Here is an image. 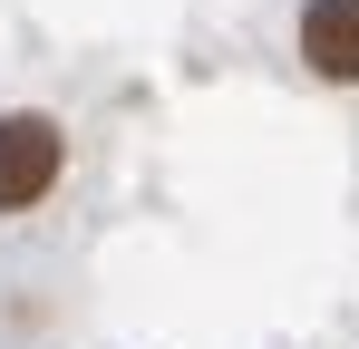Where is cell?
Segmentation results:
<instances>
[{"instance_id": "obj_1", "label": "cell", "mask_w": 359, "mask_h": 349, "mask_svg": "<svg viewBox=\"0 0 359 349\" xmlns=\"http://www.w3.org/2000/svg\"><path fill=\"white\" fill-rule=\"evenodd\" d=\"M68 165V136L49 116H0V214H29Z\"/></svg>"}, {"instance_id": "obj_2", "label": "cell", "mask_w": 359, "mask_h": 349, "mask_svg": "<svg viewBox=\"0 0 359 349\" xmlns=\"http://www.w3.org/2000/svg\"><path fill=\"white\" fill-rule=\"evenodd\" d=\"M301 58L330 88H359V0H301Z\"/></svg>"}]
</instances>
